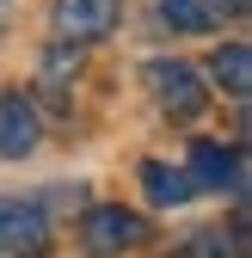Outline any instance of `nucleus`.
<instances>
[{"label":"nucleus","mask_w":252,"mask_h":258,"mask_svg":"<svg viewBox=\"0 0 252 258\" xmlns=\"http://www.w3.org/2000/svg\"><path fill=\"white\" fill-rule=\"evenodd\" d=\"M142 80H148V92H154V105H160L166 117H178V123H191V117H203V105H209V86H203V74L191 68V61H148L142 68Z\"/></svg>","instance_id":"1"},{"label":"nucleus","mask_w":252,"mask_h":258,"mask_svg":"<svg viewBox=\"0 0 252 258\" xmlns=\"http://www.w3.org/2000/svg\"><path fill=\"white\" fill-rule=\"evenodd\" d=\"M142 240H148V221L136 209H123V203H99V209L80 215V246L92 258H123V252H136Z\"/></svg>","instance_id":"2"},{"label":"nucleus","mask_w":252,"mask_h":258,"mask_svg":"<svg viewBox=\"0 0 252 258\" xmlns=\"http://www.w3.org/2000/svg\"><path fill=\"white\" fill-rule=\"evenodd\" d=\"M49 25H55V37L68 49L99 43V37H111V25H117V0H55Z\"/></svg>","instance_id":"3"},{"label":"nucleus","mask_w":252,"mask_h":258,"mask_svg":"<svg viewBox=\"0 0 252 258\" xmlns=\"http://www.w3.org/2000/svg\"><path fill=\"white\" fill-rule=\"evenodd\" d=\"M0 246L7 252H43L49 246V215L43 203H25V197H0Z\"/></svg>","instance_id":"4"},{"label":"nucleus","mask_w":252,"mask_h":258,"mask_svg":"<svg viewBox=\"0 0 252 258\" xmlns=\"http://www.w3.org/2000/svg\"><path fill=\"white\" fill-rule=\"evenodd\" d=\"M184 178L203 184V190H240L246 184V166L234 148H215V142H197L191 148V166H184Z\"/></svg>","instance_id":"5"},{"label":"nucleus","mask_w":252,"mask_h":258,"mask_svg":"<svg viewBox=\"0 0 252 258\" xmlns=\"http://www.w3.org/2000/svg\"><path fill=\"white\" fill-rule=\"evenodd\" d=\"M37 111H31L25 92H0V154L7 160H25V154H37Z\"/></svg>","instance_id":"6"},{"label":"nucleus","mask_w":252,"mask_h":258,"mask_svg":"<svg viewBox=\"0 0 252 258\" xmlns=\"http://www.w3.org/2000/svg\"><path fill=\"white\" fill-rule=\"evenodd\" d=\"M142 184H148V197L160 203V209H178V203H191V178H184V166H166V160H148L142 166Z\"/></svg>","instance_id":"7"},{"label":"nucleus","mask_w":252,"mask_h":258,"mask_svg":"<svg viewBox=\"0 0 252 258\" xmlns=\"http://www.w3.org/2000/svg\"><path fill=\"white\" fill-rule=\"evenodd\" d=\"M209 74H215V86H222L228 99H246V92H252V49H246V43H228V49H215Z\"/></svg>","instance_id":"8"},{"label":"nucleus","mask_w":252,"mask_h":258,"mask_svg":"<svg viewBox=\"0 0 252 258\" xmlns=\"http://www.w3.org/2000/svg\"><path fill=\"white\" fill-rule=\"evenodd\" d=\"M160 19L172 31H215L209 13H203V0H160Z\"/></svg>","instance_id":"9"},{"label":"nucleus","mask_w":252,"mask_h":258,"mask_svg":"<svg viewBox=\"0 0 252 258\" xmlns=\"http://www.w3.org/2000/svg\"><path fill=\"white\" fill-rule=\"evenodd\" d=\"M252 7V0H203V13H209V25H222V19H240Z\"/></svg>","instance_id":"10"},{"label":"nucleus","mask_w":252,"mask_h":258,"mask_svg":"<svg viewBox=\"0 0 252 258\" xmlns=\"http://www.w3.org/2000/svg\"><path fill=\"white\" fill-rule=\"evenodd\" d=\"M7 7H13V0H0V19H7Z\"/></svg>","instance_id":"11"}]
</instances>
